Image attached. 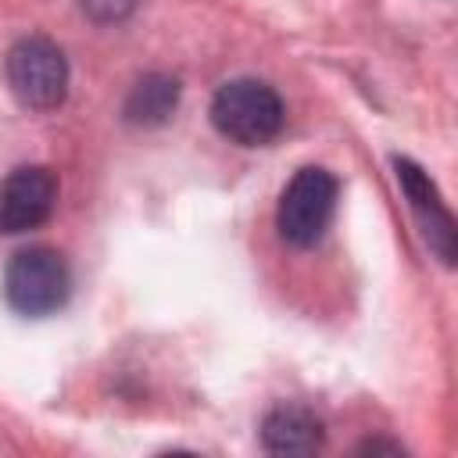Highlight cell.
Wrapping results in <instances>:
<instances>
[{
  "instance_id": "cell-4",
  "label": "cell",
  "mask_w": 458,
  "mask_h": 458,
  "mask_svg": "<svg viewBox=\"0 0 458 458\" xmlns=\"http://www.w3.org/2000/svg\"><path fill=\"white\" fill-rule=\"evenodd\" d=\"M333 211H336V179L326 168L308 165L286 182L276 208V229L290 247H315L329 229Z\"/></svg>"
},
{
  "instance_id": "cell-3",
  "label": "cell",
  "mask_w": 458,
  "mask_h": 458,
  "mask_svg": "<svg viewBox=\"0 0 458 458\" xmlns=\"http://www.w3.org/2000/svg\"><path fill=\"white\" fill-rule=\"evenodd\" d=\"M4 75L14 100L29 111H54L68 97V61L57 50V43L43 36L18 39L7 50Z\"/></svg>"
},
{
  "instance_id": "cell-5",
  "label": "cell",
  "mask_w": 458,
  "mask_h": 458,
  "mask_svg": "<svg viewBox=\"0 0 458 458\" xmlns=\"http://www.w3.org/2000/svg\"><path fill=\"white\" fill-rule=\"evenodd\" d=\"M57 179L43 165H21L0 182V236H18L50 218Z\"/></svg>"
},
{
  "instance_id": "cell-2",
  "label": "cell",
  "mask_w": 458,
  "mask_h": 458,
  "mask_svg": "<svg viewBox=\"0 0 458 458\" xmlns=\"http://www.w3.org/2000/svg\"><path fill=\"white\" fill-rule=\"evenodd\" d=\"M68 293H72L68 261L50 247L18 250L4 272V301L25 318L54 315L57 308H64Z\"/></svg>"
},
{
  "instance_id": "cell-6",
  "label": "cell",
  "mask_w": 458,
  "mask_h": 458,
  "mask_svg": "<svg viewBox=\"0 0 458 458\" xmlns=\"http://www.w3.org/2000/svg\"><path fill=\"white\" fill-rule=\"evenodd\" d=\"M394 168H397V182L419 218V229L426 236V243L433 247V254L444 261V265H454V218L447 211V204L440 200L433 179L408 157H394Z\"/></svg>"
},
{
  "instance_id": "cell-1",
  "label": "cell",
  "mask_w": 458,
  "mask_h": 458,
  "mask_svg": "<svg viewBox=\"0 0 458 458\" xmlns=\"http://www.w3.org/2000/svg\"><path fill=\"white\" fill-rule=\"evenodd\" d=\"M211 122L215 129L240 143V147H261L272 143L286 122L279 93L261 79H233L225 82L211 100Z\"/></svg>"
},
{
  "instance_id": "cell-9",
  "label": "cell",
  "mask_w": 458,
  "mask_h": 458,
  "mask_svg": "<svg viewBox=\"0 0 458 458\" xmlns=\"http://www.w3.org/2000/svg\"><path fill=\"white\" fill-rule=\"evenodd\" d=\"M136 7V0H82V11H89L97 21H118Z\"/></svg>"
},
{
  "instance_id": "cell-8",
  "label": "cell",
  "mask_w": 458,
  "mask_h": 458,
  "mask_svg": "<svg viewBox=\"0 0 458 458\" xmlns=\"http://www.w3.org/2000/svg\"><path fill=\"white\" fill-rule=\"evenodd\" d=\"M179 104V82L172 75H143L125 97V118L136 125H161Z\"/></svg>"
},
{
  "instance_id": "cell-7",
  "label": "cell",
  "mask_w": 458,
  "mask_h": 458,
  "mask_svg": "<svg viewBox=\"0 0 458 458\" xmlns=\"http://www.w3.org/2000/svg\"><path fill=\"white\" fill-rule=\"evenodd\" d=\"M322 422L301 404H279L261 422V444L272 454H315L322 447Z\"/></svg>"
}]
</instances>
